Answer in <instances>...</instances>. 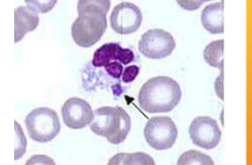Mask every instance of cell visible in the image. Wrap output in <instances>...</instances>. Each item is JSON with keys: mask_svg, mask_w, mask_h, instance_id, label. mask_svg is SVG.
<instances>
[{"mask_svg": "<svg viewBox=\"0 0 252 165\" xmlns=\"http://www.w3.org/2000/svg\"><path fill=\"white\" fill-rule=\"evenodd\" d=\"M110 4L109 0L78 1L79 15L71 26V36L79 47L89 48L101 40L107 28Z\"/></svg>", "mask_w": 252, "mask_h": 165, "instance_id": "1", "label": "cell"}, {"mask_svg": "<svg viewBox=\"0 0 252 165\" xmlns=\"http://www.w3.org/2000/svg\"><path fill=\"white\" fill-rule=\"evenodd\" d=\"M182 91L176 80L168 76L149 79L141 87L139 103L147 113L171 112L181 100Z\"/></svg>", "mask_w": 252, "mask_h": 165, "instance_id": "2", "label": "cell"}, {"mask_svg": "<svg viewBox=\"0 0 252 165\" xmlns=\"http://www.w3.org/2000/svg\"><path fill=\"white\" fill-rule=\"evenodd\" d=\"M132 127L131 118L121 106H102L94 111L90 124L91 131L104 137L111 144H120L126 140Z\"/></svg>", "mask_w": 252, "mask_h": 165, "instance_id": "3", "label": "cell"}, {"mask_svg": "<svg viewBox=\"0 0 252 165\" xmlns=\"http://www.w3.org/2000/svg\"><path fill=\"white\" fill-rule=\"evenodd\" d=\"M26 128L29 137L39 143L54 140L61 130V124L56 111L49 107H38L27 115Z\"/></svg>", "mask_w": 252, "mask_h": 165, "instance_id": "4", "label": "cell"}, {"mask_svg": "<svg viewBox=\"0 0 252 165\" xmlns=\"http://www.w3.org/2000/svg\"><path fill=\"white\" fill-rule=\"evenodd\" d=\"M178 131L174 121L167 116L151 118L144 128V137L153 149L163 151L174 146Z\"/></svg>", "mask_w": 252, "mask_h": 165, "instance_id": "5", "label": "cell"}, {"mask_svg": "<svg viewBox=\"0 0 252 165\" xmlns=\"http://www.w3.org/2000/svg\"><path fill=\"white\" fill-rule=\"evenodd\" d=\"M176 46V41L170 33L161 29H153L141 36L139 51L149 59L160 60L170 56Z\"/></svg>", "mask_w": 252, "mask_h": 165, "instance_id": "6", "label": "cell"}, {"mask_svg": "<svg viewBox=\"0 0 252 165\" xmlns=\"http://www.w3.org/2000/svg\"><path fill=\"white\" fill-rule=\"evenodd\" d=\"M189 134L194 145L206 150L215 148L222 137L217 121L208 116L196 117L189 126Z\"/></svg>", "mask_w": 252, "mask_h": 165, "instance_id": "7", "label": "cell"}, {"mask_svg": "<svg viewBox=\"0 0 252 165\" xmlns=\"http://www.w3.org/2000/svg\"><path fill=\"white\" fill-rule=\"evenodd\" d=\"M142 23V13L139 7L131 2H122L114 7L110 15V25L119 34L136 33Z\"/></svg>", "mask_w": 252, "mask_h": 165, "instance_id": "8", "label": "cell"}, {"mask_svg": "<svg viewBox=\"0 0 252 165\" xmlns=\"http://www.w3.org/2000/svg\"><path fill=\"white\" fill-rule=\"evenodd\" d=\"M63 123L70 129H82L94 120V111L89 102L81 98L72 97L63 103L61 109Z\"/></svg>", "mask_w": 252, "mask_h": 165, "instance_id": "9", "label": "cell"}, {"mask_svg": "<svg viewBox=\"0 0 252 165\" xmlns=\"http://www.w3.org/2000/svg\"><path fill=\"white\" fill-rule=\"evenodd\" d=\"M135 55L130 49H124L118 43H106L95 51L92 64L96 67L105 66L112 62L128 65L134 61Z\"/></svg>", "mask_w": 252, "mask_h": 165, "instance_id": "10", "label": "cell"}, {"mask_svg": "<svg viewBox=\"0 0 252 165\" xmlns=\"http://www.w3.org/2000/svg\"><path fill=\"white\" fill-rule=\"evenodd\" d=\"M39 25L37 13L27 6H20L14 11V42L17 43L26 34L33 32Z\"/></svg>", "mask_w": 252, "mask_h": 165, "instance_id": "11", "label": "cell"}, {"mask_svg": "<svg viewBox=\"0 0 252 165\" xmlns=\"http://www.w3.org/2000/svg\"><path fill=\"white\" fill-rule=\"evenodd\" d=\"M224 3L223 1L210 4L202 11L203 27L212 34L224 33Z\"/></svg>", "mask_w": 252, "mask_h": 165, "instance_id": "12", "label": "cell"}, {"mask_svg": "<svg viewBox=\"0 0 252 165\" xmlns=\"http://www.w3.org/2000/svg\"><path fill=\"white\" fill-rule=\"evenodd\" d=\"M224 40H217L207 45L203 52L204 60L213 67L224 71Z\"/></svg>", "mask_w": 252, "mask_h": 165, "instance_id": "13", "label": "cell"}, {"mask_svg": "<svg viewBox=\"0 0 252 165\" xmlns=\"http://www.w3.org/2000/svg\"><path fill=\"white\" fill-rule=\"evenodd\" d=\"M109 165H154L155 161L145 153H121L115 155L108 162Z\"/></svg>", "mask_w": 252, "mask_h": 165, "instance_id": "14", "label": "cell"}, {"mask_svg": "<svg viewBox=\"0 0 252 165\" xmlns=\"http://www.w3.org/2000/svg\"><path fill=\"white\" fill-rule=\"evenodd\" d=\"M178 165H214L215 163L213 159L204 154V153L196 151V150H189L184 152L177 161Z\"/></svg>", "mask_w": 252, "mask_h": 165, "instance_id": "15", "label": "cell"}, {"mask_svg": "<svg viewBox=\"0 0 252 165\" xmlns=\"http://www.w3.org/2000/svg\"><path fill=\"white\" fill-rule=\"evenodd\" d=\"M15 127V155L14 160L17 161L22 158L26 153L27 149V140L25 134L22 130V127L17 122H14Z\"/></svg>", "mask_w": 252, "mask_h": 165, "instance_id": "16", "label": "cell"}, {"mask_svg": "<svg viewBox=\"0 0 252 165\" xmlns=\"http://www.w3.org/2000/svg\"><path fill=\"white\" fill-rule=\"evenodd\" d=\"M30 9L37 13H45L53 9L56 1H25Z\"/></svg>", "mask_w": 252, "mask_h": 165, "instance_id": "17", "label": "cell"}, {"mask_svg": "<svg viewBox=\"0 0 252 165\" xmlns=\"http://www.w3.org/2000/svg\"><path fill=\"white\" fill-rule=\"evenodd\" d=\"M104 67H105L106 72L113 78L120 79L123 75V71H124L123 64L119 63V62H112V63L106 65Z\"/></svg>", "mask_w": 252, "mask_h": 165, "instance_id": "18", "label": "cell"}, {"mask_svg": "<svg viewBox=\"0 0 252 165\" xmlns=\"http://www.w3.org/2000/svg\"><path fill=\"white\" fill-rule=\"evenodd\" d=\"M139 67L138 66H130L126 67L122 75L124 83L129 84V83L133 82L139 75Z\"/></svg>", "mask_w": 252, "mask_h": 165, "instance_id": "19", "label": "cell"}]
</instances>
